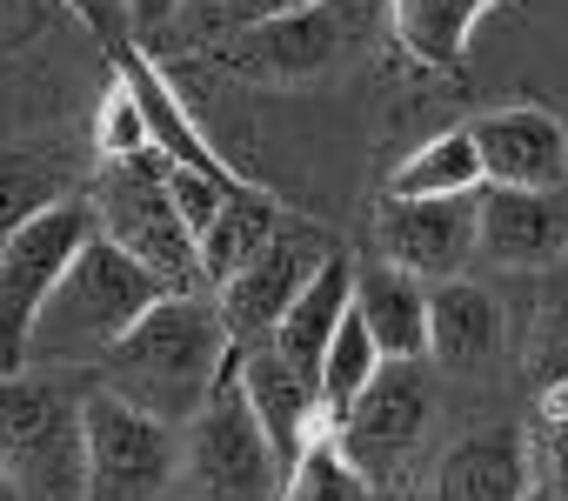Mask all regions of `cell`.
<instances>
[{
    "label": "cell",
    "instance_id": "obj_2",
    "mask_svg": "<svg viewBox=\"0 0 568 501\" xmlns=\"http://www.w3.org/2000/svg\"><path fill=\"white\" fill-rule=\"evenodd\" d=\"M154 301H168L161 282L134 255H121L108 234H94L81 255H74V268L61 275V288H54V301H48V315L34 328V355L28 361H48V368H101L114 355V341Z\"/></svg>",
    "mask_w": 568,
    "mask_h": 501
},
{
    "label": "cell",
    "instance_id": "obj_5",
    "mask_svg": "<svg viewBox=\"0 0 568 501\" xmlns=\"http://www.w3.org/2000/svg\"><path fill=\"white\" fill-rule=\"evenodd\" d=\"M81 401L54 375H0V474L21 501H81Z\"/></svg>",
    "mask_w": 568,
    "mask_h": 501
},
{
    "label": "cell",
    "instance_id": "obj_22",
    "mask_svg": "<svg viewBox=\"0 0 568 501\" xmlns=\"http://www.w3.org/2000/svg\"><path fill=\"white\" fill-rule=\"evenodd\" d=\"M288 227V207H281L267 187H241V194H227V207L214 214V227L201 234V275H207V295L214 288H227L261 247Z\"/></svg>",
    "mask_w": 568,
    "mask_h": 501
},
{
    "label": "cell",
    "instance_id": "obj_14",
    "mask_svg": "<svg viewBox=\"0 0 568 501\" xmlns=\"http://www.w3.org/2000/svg\"><path fill=\"white\" fill-rule=\"evenodd\" d=\"M241 395H247V408H254L267 448L281 454V468H295V461L308 454V441L328 434L322 388H315L302 368H288L267 341H261V348H241Z\"/></svg>",
    "mask_w": 568,
    "mask_h": 501
},
{
    "label": "cell",
    "instance_id": "obj_23",
    "mask_svg": "<svg viewBox=\"0 0 568 501\" xmlns=\"http://www.w3.org/2000/svg\"><path fill=\"white\" fill-rule=\"evenodd\" d=\"M481 154H475V134L468 127H442L428 134L395 174H388V201H462V194H481Z\"/></svg>",
    "mask_w": 568,
    "mask_h": 501
},
{
    "label": "cell",
    "instance_id": "obj_19",
    "mask_svg": "<svg viewBox=\"0 0 568 501\" xmlns=\"http://www.w3.org/2000/svg\"><path fill=\"white\" fill-rule=\"evenodd\" d=\"M501 0H388V34L422 74H462L475 28Z\"/></svg>",
    "mask_w": 568,
    "mask_h": 501
},
{
    "label": "cell",
    "instance_id": "obj_12",
    "mask_svg": "<svg viewBox=\"0 0 568 501\" xmlns=\"http://www.w3.org/2000/svg\"><path fill=\"white\" fill-rule=\"evenodd\" d=\"M475 247L508 275L555 268L568 255V187H481Z\"/></svg>",
    "mask_w": 568,
    "mask_h": 501
},
{
    "label": "cell",
    "instance_id": "obj_31",
    "mask_svg": "<svg viewBox=\"0 0 568 501\" xmlns=\"http://www.w3.org/2000/svg\"><path fill=\"white\" fill-rule=\"evenodd\" d=\"M521 501H561V494H548V488H541V481H535V488H528V494H521Z\"/></svg>",
    "mask_w": 568,
    "mask_h": 501
},
{
    "label": "cell",
    "instance_id": "obj_29",
    "mask_svg": "<svg viewBox=\"0 0 568 501\" xmlns=\"http://www.w3.org/2000/svg\"><path fill=\"white\" fill-rule=\"evenodd\" d=\"M121 14H128L134 34H161V28H174L187 14V0H121Z\"/></svg>",
    "mask_w": 568,
    "mask_h": 501
},
{
    "label": "cell",
    "instance_id": "obj_16",
    "mask_svg": "<svg viewBox=\"0 0 568 501\" xmlns=\"http://www.w3.org/2000/svg\"><path fill=\"white\" fill-rule=\"evenodd\" d=\"M528 434L521 428H475V434H462L448 454H442V468H435V501H521L528 488H535V474H528Z\"/></svg>",
    "mask_w": 568,
    "mask_h": 501
},
{
    "label": "cell",
    "instance_id": "obj_27",
    "mask_svg": "<svg viewBox=\"0 0 568 501\" xmlns=\"http://www.w3.org/2000/svg\"><path fill=\"white\" fill-rule=\"evenodd\" d=\"M254 187V181H247ZM168 194H174V214L187 221V234L201 241L207 227H214V214L227 207V194H241V187H227V181H214V174H194V167H168Z\"/></svg>",
    "mask_w": 568,
    "mask_h": 501
},
{
    "label": "cell",
    "instance_id": "obj_3",
    "mask_svg": "<svg viewBox=\"0 0 568 501\" xmlns=\"http://www.w3.org/2000/svg\"><path fill=\"white\" fill-rule=\"evenodd\" d=\"M388 21V0H322V8L261 21L247 34H227L207 48V61L247 88H315L342 68H355Z\"/></svg>",
    "mask_w": 568,
    "mask_h": 501
},
{
    "label": "cell",
    "instance_id": "obj_17",
    "mask_svg": "<svg viewBox=\"0 0 568 501\" xmlns=\"http://www.w3.org/2000/svg\"><path fill=\"white\" fill-rule=\"evenodd\" d=\"M501 355V308L481 282H442L428 288V361L448 375H475Z\"/></svg>",
    "mask_w": 568,
    "mask_h": 501
},
{
    "label": "cell",
    "instance_id": "obj_18",
    "mask_svg": "<svg viewBox=\"0 0 568 501\" xmlns=\"http://www.w3.org/2000/svg\"><path fill=\"white\" fill-rule=\"evenodd\" d=\"M348 308H355V262L342 255H328V268L302 288V301L281 315V328H274V355L288 361V368H302L308 381H322V361H328V341L342 335V321H348Z\"/></svg>",
    "mask_w": 568,
    "mask_h": 501
},
{
    "label": "cell",
    "instance_id": "obj_9",
    "mask_svg": "<svg viewBox=\"0 0 568 501\" xmlns=\"http://www.w3.org/2000/svg\"><path fill=\"white\" fill-rule=\"evenodd\" d=\"M81 501H168L181 481V428L128 408L121 395L94 388L81 401Z\"/></svg>",
    "mask_w": 568,
    "mask_h": 501
},
{
    "label": "cell",
    "instance_id": "obj_28",
    "mask_svg": "<svg viewBox=\"0 0 568 501\" xmlns=\"http://www.w3.org/2000/svg\"><path fill=\"white\" fill-rule=\"evenodd\" d=\"M541 408H548V415H541V441H535V454H541V468H548L541 488L568 501V388H548Z\"/></svg>",
    "mask_w": 568,
    "mask_h": 501
},
{
    "label": "cell",
    "instance_id": "obj_6",
    "mask_svg": "<svg viewBox=\"0 0 568 501\" xmlns=\"http://www.w3.org/2000/svg\"><path fill=\"white\" fill-rule=\"evenodd\" d=\"M281 454L267 448L247 395H241V348L207 395V408L181 428V494L194 501H281Z\"/></svg>",
    "mask_w": 568,
    "mask_h": 501
},
{
    "label": "cell",
    "instance_id": "obj_24",
    "mask_svg": "<svg viewBox=\"0 0 568 501\" xmlns=\"http://www.w3.org/2000/svg\"><path fill=\"white\" fill-rule=\"evenodd\" d=\"M281 501H375V488L348 468V454L335 448V428L308 441V454L288 468L281 481Z\"/></svg>",
    "mask_w": 568,
    "mask_h": 501
},
{
    "label": "cell",
    "instance_id": "obj_15",
    "mask_svg": "<svg viewBox=\"0 0 568 501\" xmlns=\"http://www.w3.org/2000/svg\"><path fill=\"white\" fill-rule=\"evenodd\" d=\"M114 74L128 81V94H134L141 121H148V141H154V154H161L168 167H194V174H214V181H227V187H247V181H241V174L207 147V134L187 121V108H181L174 81H168L141 48H114Z\"/></svg>",
    "mask_w": 568,
    "mask_h": 501
},
{
    "label": "cell",
    "instance_id": "obj_25",
    "mask_svg": "<svg viewBox=\"0 0 568 501\" xmlns=\"http://www.w3.org/2000/svg\"><path fill=\"white\" fill-rule=\"evenodd\" d=\"M302 8H322V0H187V34L221 48L227 34H247L261 21H281V14H302Z\"/></svg>",
    "mask_w": 568,
    "mask_h": 501
},
{
    "label": "cell",
    "instance_id": "obj_32",
    "mask_svg": "<svg viewBox=\"0 0 568 501\" xmlns=\"http://www.w3.org/2000/svg\"><path fill=\"white\" fill-rule=\"evenodd\" d=\"M0 501H21V488H14V481H8V474H0Z\"/></svg>",
    "mask_w": 568,
    "mask_h": 501
},
{
    "label": "cell",
    "instance_id": "obj_10",
    "mask_svg": "<svg viewBox=\"0 0 568 501\" xmlns=\"http://www.w3.org/2000/svg\"><path fill=\"white\" fill-rule=\"evenodd\" d=\"M328 255H335V241H328L315 221H295V214H288V227H281V234L261 247V255L227 282V288H214L234 348H261V341H274L281 315H288V308L302 301V288L328 268Z\"/></svg>",
    "mask_w": 568,
    "mask_h": 501
},
{
    "label": "cell",
    "instance_id": "obj_26",
    "mask_svg": "<svg viewBox=\"0 0 568 501\" xmlns=\"http://www.w3.org/2000/svg\"><path fill=\"white\" fill-rule=\"evenodd\" d=\"M94 154H101V161H134V154H154L148 121H141V108H134V94H128V81H121V74H114V88H108V101H101V121H94Z\"/></svg>",
    "mask_w": 568,
    "mask_h": 501
},
{
    "label": "cell",
    "instance_id": "obj_11",
    "mask_svg": "<svg viewBox=\"0 0 568 501\" xmlns=\"http://www.w3.org/2000/svg\"><path fill=\"white\" fill-rule=\"evenodd\" d=\"M375 247L388 268H402L428 288L462 282V268L481 255L475 247V194H462V201H382Z\"/></svg>",
    "mask_w": 568,
    "mask_h": 501
},
{
    "label": "cell",
    "instance_id": "obj_33",
    "mask_svg": "<svg viewBox=\"0 0 568 501\" xmlns=\"http://www.w3.org/2000/svg\"><path fill=\"white\" fill-rule=\"evenodd\" d=\"M168 501H194V494H168Z\"/></svg>",
    "mask_w": 568,
    "mask_h": 501
},
{
    "label": "cell",
    "instance_id": "obj_30",
    "mask_svg": "<svg viewBox=\"0 0 568 501\" xmlns=\"http://www.w3.org/2000/svg\"><path fill=\"white\" fill-rule=\"evenodd\" d=\"M68 8H74V14H81V21H94V28H101V21H108V14H101V0H68Z\"/></svg>",
    "mask_w": 568,
    "mask_h": 501
},
{
    "label": "cell",
    "instance_id": "obj_13",
    "mask_svg": "<svg viewBox=\"0 0 568 501\" xmlns=\"http://www.w3.org/2000/svg\"><path fill=\"white\" fill-rule=\"evenodd\" d=\"M468 134H475L488 187H561L568 181V127H561V114H548L535 101L488 108L468 121Z\"/></svg>",
    "mask_w": 568,
    "mask_h": 501
},
{
    "label": "cell",
    "instance_id": "obj_7",
    "mask_svg": "<svg viewBox=\"0 0 568 501\" xmlns=\"http://www.w3.org/2000/svg\"><path fill=\"white\" fill-rule=\"evenodd\" d=\"M101 234L88 194L28 221L8 247H0V375H28V355H34V328L61 288V275L74 268V255Z\"/></svg>",
    "mask_w": 568,
    "mask_h": 501
},
{
    "label": "cell",
    "instance_id": "obj_4",
    "mask_svg": "<svg viewBox=\"0 0 568 501\" xmlns=\"http://www.w3.org/2000/svg\"><path fill=\"white\" fill-rule=\"evenodd\" d=\"M88 207L101 221V234L134 255L161 295H207V275H201V241L187 234V221L174 214V194H168V161L161 154H134V161H101L94 167V187H88Z\"/></svg>",
    "mask_w": 568,
    "mask_h": 501
},
{
    "label": "cell",
    "instance_id": "obj_1",
    "mask_svg": "<svg viewBox=\"0 0 568 501\" xmlns=\"http://www.w3.org/2000/svg\"><path fill=\"white\" fill-rule=\"evenodd\" d=\"M227 361H234V335L221 321V301L168 295L114 341V355L101 361V388L168 428H187L221 388Z\"/></svg>",
    "mask_w": 568,
    "mask_h": 501
},
{
    "label": "cell",
    "instance_id": "obj_21",
    "mask_svg": "<svg viewBox=\"0 0 568 501\" xmlns=\"http://www.w3.org/2000/svg\"><path fill=\"white\" fill-rule=\"evenodd\" d=\"M68 201H81V167L61 147H0V247Z\"/></svg>",
    "mask_w": 568,
    "mask_h": 501
},
{
    "label": "cell",
    "instance_id": "obj_20",
    "mask_svg": "<svg viewBox=\"0 0 568 501\" xmlns=\"http://www.w3.org/2000/svg\"><path fill=\"white\" fill-rule=\"evenodd\" d=\"M355 315L368 321L382 361H428V282L388 262L355 268Z\"/></svg>",
    "mask_w": 568,
    "mask_h": 501
},
{
    "label": "cell",
    "instance_id": "obj_8",
    "mask_svg": "<svg viewBox=\"0 0 568 501\" xmlns=\"http://www.w3.org/2000/svg\"><path fill=\"white\" fill-rule=\"evenodd\" d=\"M435 434V381L422 361H388L368 395L335 421V448L348 454V468L382 494V488H408L415 461Z\"/></svg>",
    "mask_w": 568,
    "mask_h": 501
}]
</instances>
